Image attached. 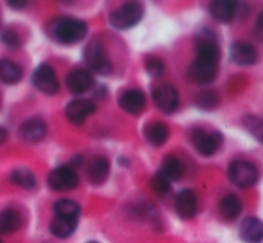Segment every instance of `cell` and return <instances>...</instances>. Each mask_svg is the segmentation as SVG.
Segmentation results:
<instances>
[{
    "instance_id": "28",
    "label": "cell",
    "mask_w": 263,
    "mask_h": 243,
    "mask_svg": "<svg viewBox=\"0 0 263 243\" xmlns=\"http://www.w3.org/2000/svg\"><path fill=\"white\" fill-rule=\"evenodd\" d=\"M242 124H243V127L249 131V134L263 145V118L261 116L247 115V116H243Z\"/></svg>"
},
{
    "instance_id": "22",
    "label": "cell",
    "mask_w": 263,
    "mask_h": 243,
    "mask_svg": "<svg viewBox=\"0 0 263 243\" xmlns=\"http://www.w3.org/2000/svg\"><path fill=\"white\" fill-rule=\"evenodd\" d=\"M22 75H24V70L18 63L13 59H7L2 57L0 59V83L2 84H16L20 83Z\"/></svg>"
},
{
    "instance_id": "1",
    "label": "cell",
    "mask_w": 263,
    "mask_h": 243,
    "mask_svg": "<svg viewBox=\"0 0 263 243\" xmlns=\"http://www.w3.org/2000/svg\"><path fill=\"white\" fill-rule=\"evenodd\" d=\"M49 36L59 45H76L88 34V24L81 18L59 16L49 24Z\"/></svg>"
},
{
    "instance_id": "11",
    "label": "cell",
    "mask_w": 263,
    "mask_h": 243,
    "mask_svg": "<svg viewBox=\"0 0 263 243\" xmlns=\"http://www.w3.org/2000/svg\"><path fill=\"white\" fill-rule=\"evenodd\" d=\"M18 136L25 143H40L47 136V124L40 116H32L22 121L18 127Z\"/></svg>"
},
{
    "instance_id": "5",
    "label": "cell",
    "mask_w": 263,
    "mask_h": 243,
    "mask_svg": "<svg viewBox=\"0 0 263 243\" xmlns=\"http://www.w3.org/2000/svg\"><path fill=\"white\" fill-rule=\"evenodd\" d=\"M224 138L218 131H206V129H195L192 131V145L195 147L201 156H213L220 150Z\"/></svg>"
},
{
    "instance_id": "27",
    "label": "cell",
    "mask_w": 263,
    "mask_h": 243,
    "mask_svg": "<svg viewBox=\"0 0 263 243\" xmlns=\"http://www.w3.org/2000/svg\"><path fill=\"white\" fill-rule=\"evenodd\" d=\"M194 104L197 106V108H201L202 111H211V109H215L218 104H220V98H218L217 91L206 90V91H201V93H197Z\"/></svg>"
},
{
    "instance_id": "10",
    "label": "cell",
    "mask_w": 263,
    "mask_h": 243,
    "mask_svg": "<svg viewBox=\"0 0 263 243\" xmlns=\"http://www.w3.org/2000/svg\"><path fill=\"white\" fill-rule=\"evenodd\" d=\"M93 113H95V104L90 98H73L65 108L66 120L73 125H81L88 116L93 115Z\"/></svg>"
},
{
    "instance_id": "12",
    "label": "cell",
    "mask_w": 263,
    "mask_h": 243,
    "mask_svg": "<svg viewBox=\"0 0 263 243\" xmlns=\"http://www.w3.org/2000/svg\"><path fill=\"white\" fill-rule=\"evenodd\" d=\"M95 86L93 73L86 68H77L66 75V88L72 95H83Z\"/></svg>"
},
{
    "instance_id": "15",
    "label": "cell",
    "mask_w": 263,
    "mask_h": 243,
    "mask_svg": "<svg viewBox=\"0 0 263 243\" xmlns=\"http://www.w3.org/2000/svg\"><path fill=\"white\" fill-rule=\"evenodd\" d=\"M231 61L238 66H251L258 59V52L251 43L247 42H235L229 49Z\"/></svg>"
},
{
    "instance_id": "36",
    "label": "cell",
    "mask_w": 263,
    "mask_h": 243,
    "mask_svg": "<svg viewBox=\"0 0 263 243\" xmlns=\"http://www.w3.org/2000/svg\"><path fill=\"white\" fill-rule=\"evenodd\" d=\"M0 243H4V241H2V240H0Z\"/></svg>"
},
{
    "instance_id": "34",
    "label": "cell",
    "mask_w": 263,
    "mask_h": 243,
    "mask_svg": "<svg viewBox=\"0 0 263 243\" xmlns=\"http://www.w3.org/2000/svg\"><path fill=\"white\" fill-rule=\"evenodd\" d=\"M7 139V131L4 127H0V143H4Z\"/></svg>"
},
{
    "instance_id": "9",
    "label": "cell",
    "mask_w": 263,
    "mask_h": 243,
    "mask_svg": "<svg viewBox=\"0 0 263 243\" xmlns=\"http://www.w3.org/2000/svg\"><path fill=\"white\" fill-rule=\"evenodd\" d=\"M153 100L159 111L166 113V115H170L179 108V93L172 84H159L154 88Z\"/></svg>"
},
{
    "instance_id": "19",
    "label": "cell",
    "mask_w": 263,
    "mask_h": 243,
    "mask_svg": "<svg viewBox=\"0 0 263 243\" xmlns=\"http://www.w3.org/2000/svg\"><path fill=\"white\" fill-rule=\"evenodd\" d=\"M218 213L224 220L233 222V220L238 218V215L242 213V200L238 198V195L229 193L224 195L218 202Z\"/></svg>"
},
{
    "instance_id": "14",
    "label": "cell",
    "mask_w": 263,
    "mask_h": 243,
    "mask_svg": "<svg viewBox=\"0 0 263 243\" xmlns=\"http://www.w3.org/2000/svg\"><path fill=\"white\" fill-rule=\"evenodd\" d=\"M174 206H176L177 215L183 220H192L199 211L197 197H195V193L192 190H181L179 193L176 195Z\"/></svg>"
},
{
    "instance_id": "35",
    "label": "cell",
    "mask_w": 263,
    "mask_h": 243,
    "mask_svg": "<svg viewBox=\"0 0 263 243\" xmlns=\"http://www.w3.org/2000/svg\"><path fill=\"white\" fill-rule=\"evenodd\" d=\"M88 243H97V241H88Z\"/></svg>"
},
{
    "instance_id": "16",
    "label": "cell",
    "mask_w": 263,
    "mask_h": 243,
    "mask_svg": "<svg viewBox=\"0 0 263 243\" xmlns=\"http://www.w3.org/2000/svg\"><path fill=\"white\" fill-rule=\"evenodd\" d=\"M240 238L243 243H261L263 241V220L256 216H247L240 224Z\"/></svg>"
},
{
    "instance_id": "30",
    "label": "cell",
    "mask_w": 263,
    "mask_h": 243,
    "mask_svg": "<svg viewBox=\"0 0 263 243\" xmlns=\"http://www.w3.org/2000/svg\"><path fill=\"white\" fill-rule=\"evenodd\" d=\"M145 70L151 77H159L165 72V63L156 56H147L145 57Z\"/></svg>"
},
{
    "instance_id": "23",
    "label": "cell",
    "mask_w": 263,
    "mask_h": 243,
    "mask_svg": "<svg viewBox=\"0 0 263 243\" xmlns=\"http://www.w3.org/2000/svg\"><path fill=\"white\" fill-rule=\"evenodd\" d=\"M22 216L16 209L7 208L0 211V234H13L20 229Z\"/></svg>"
},
{
    "instance_id": "33",
    "label": "cell",
    "mask_w": 263,
    "mask_h": 243,
    "mask_svg": "<svg viewBox=\"0 0 263 243\" xmlns=\"http://www.w3.org/2000/svg\"><path fill=\"white\" fill-rule=\"evenodd\" d=\"M7 6L13 7V9H24V7L27 6V2H13V0H11V2H7Z\"/></svg>"
},
{
    "instance_id": "21",
    "label": "cell",
    "mask_w": 263,
    "mask_h": 243,
    "mask_svg": "<svg viewBox=\"0 0 263 243\" xmlns=\"http://www.w3.org/2000/svg\"><path fill=\"white\" fill-rule=\"evenodd\" d=\"M77 231V218H65V216H54L50 222V233L59 240H66Z\"/></svg>"
},
{
    "instance_id": "25",
    "label": "cell",
    "mask_w": 263,
    "mask_h": 243,
    "mask_svg": "<svg viewBox=\"0 0 263 243\" xmlns=\"http://www.w3.org/2000/svg\"><path fill=\"white\" fill-rule=\"evenodd\" d=\"M9 179L14 186L22 188V190H34L36 184H38V181H36V175L25 167L14 168V170L9 174Z\"/></svg>"
},
{
    "instance_id": "7",
    "label": "cell",
    "mask_w": 263,
    "mask_h": 243,
    "mask_svg": "<svg viewBox=\"0 0 263 243\" xmlns=\"http://www.w3.org/2000/svg\"><path fill=\"white\" fill-rule=\"evenodd\" d=\"M32 86L38 91L45 95H55L59 91V80L55 75L54 68L47 63H42L40 66H36V70L32 72Z\"/></svg>"
},
{
    "instance_id": "4",
    "label": "cell",
    "mask_w": 263,
    "mask_h": 243,
    "mask_svg": "<svg viewBox=\"0 0 263 243\" xmlns=\"http://www.w3.org/2000/svg\"><path fill=\"white\" fill-rule=\"evenodd\" d=\"M228 177H229V181L235 184V186L247 190V188L254 186V184L258 183V179H260V172H258V168L254 167L251 161L236 159V161H233V163H229Z\"/></svg>"
},
{
    "instance_id": "31",
    "label": "cell",
    "mask_w": 263,
    "mask_h": 243,
    "mask_svg": "<svg viewBox=\"0 0 263 243\" xmlns=\"http://www.w3.org/2000/svg\"><path fill=\"white\" fill-rule=\"evenodd\" d=\"M0 39H2L4 45L9 47V49H18V47L22 45V38L18 36V32L11 27L4 29L2 34H0Z\"/></svg>"
},
{
    "instance_id": "3",
    "label": "cell",
    "mask_w": 263,
    "mask_h": 243,
    "mask_svg": "<svg viewBox=\"0 0 263 243\" xmlns=\"http://www.w3.org/2000/svg\"><path fill=\"white\" fill-rule=\"evenodd\" d=\"M143 18V6L140 2H125L109 13V24L118 31L135 27Z\"/></svg>"
},
{
    "instance_id": "13",
    "label": "cell",
    "mask_w": 263,
    "mask_h": 243,
    "mask_svg": "<svg viewBox=\"0 0 263 243\" xmlns=\"http://www.w3.org/2000/svg\"><path fill=\"white\" fill-rule=\"evenodd\" d=\"M145 104H147V98L143 95L142 90H125L124 93L118 97V106L120 109H124L125 113L129 115H142V111L145 109Z\"/></svg>"
},
{
    "instance_id": "2",
    "label": "cell",
    "mask_w": 263,
    "mask_h": 243,
    "mask_svg": "<svg viewBox=\"0 0 263 243\" xmlns=\"http://www.w3.org/2000/svg\"><path fill=\"white\" fill-rule=\"evenodd\" d=\"M83 57H84V63L88 65V68H86L88 72L99 73V75H109V73L113 72V63L107 57L104 45H102L101 42H97V39L88 43L86 49H84Z\"/></svg>"
},
{
    "instance_id": "17",
    "label": "cell",
    "mask_w": 263,
    "mask_h": 243,
    "mask_svg": "<svg viewBox=\"0 0 263 243\" xmlns=\"http://www.w3.org/2000/svg\"><path fill=\"white\" fill-rule=\"evenodd\" d=\"M111 170V163L109 159L104 156H97L88 163L86 168V175H88V181L91 184H102L107 179Z\"/></svg>"
},
{
    "instance_id": "20",
    "label": "cell",
    "mask_w": 263,
    "mask_h": 243,
    "mask_svg": "<svg viewBox=\"0 0 263 243\" xmlns=\"http://www.w3.org/2000/svg\"><path fill=\"white\" fill-rule=\"evenodd\" d=\"M143 136H145V139L153 147H161V145H165L166 139H168L170 131L163 121H151V124H147L145 129H143Z\"/></svg>"
},
{
    "instance_id": "18",
    "label": "cell",
    "mask_w": 263,
    "mask_h": 243,
    "mask_svg": "<svg viewBox=\"0 0 263 243\" xmlns=\"http://www.w3.org/2000/svg\"><path fill=\"white\" fill-rule=\"evenodd\" d=\"M236 2H229V0H213L210 4V14L213 16V20L220 22V24H229L236 14Z\"/></svg>"
},
{
    "instance_id": "32",
    "label": "cell",
    "mask_w": 263,
    "mask_h": 243,
    "mask_svg": "<svg viewBox=\"0 0 263 243\" xmlns=\"http://www.w3.org/2000/svg\"><path fill=\"white\" fill-rule=\"evenodd\" d=\"M256 36L260 39H263V13L258 16V20H256Z\"/></svg>"
},
{
    "instance_id": "8",
    "label": "cell",
    "mask_w": 263,
    "mask_h": 243,
    "mask_svg": "<svg viewBox=\"0 0 263 243\" xmlns=\"http://www.w3.org/2000/svg\"><path fill=\"white\" fill-rule=\"evenodd\" d=\"M218 73V61L195 57L192 65L188 66V79L195 84H210L215 80Z\"/></svg>"
},
{
    "instance_id": "24",
    "label": "cell",
    "mask_w": 263,
    "mask_h": 243,
    "mask_svg": "<svg viewBox=\"0 0 263 243\" xmlns=\"http://www.w3.org/2000/svg\"><path fill=\"white\" fill-rule=\"evenodd\" d=\"M161 172L170 183L172 181H177V179L183 177L184 174V165L181 159H177L176 156H165L161 161Z\"/></svg>"
},
{
    "instance_id": "26",
    "label": "cell",
    "mask_w": 263,
    "mask_h": 243,
    "mask_svg": "<svg viewBox=\"0 0 263 243\" xmlns=\"http://www.w3.org/2000/svg\"><path fill=\"white\" fill-rule=\"evenodd\" d=\"M54 216H65V218H77L81 215V206L72 198H59L52 206Z\"/></svg>"
},
{
    "instance_id": "6",
    "label": "cell",
    "mask_w": 263,
    "mask_h": 243,
    "mask_svg": "<svg viewBox=\"0 0 263 243\" xmlns=\"http://www.w3.org/2000/svg\"><path fill=\"white\" fill-rule=\"evenodd\" d=\"M47 184L54 191H72L79 186V175H77L76 168L70 167V165L55 167L54 170H50L49 177H47Z\"/></svg>"
},
{
    "instance_id": "29",
    "label": "cell",
    "mask_w": 263,
    "mask_h": 243,
    "mask_svg": "<svg viewBox=\"0 0 263 243\" xmlns=\"http://www.w3.org/2000/svg\"><path fill=\"white\" fill-rule=\"evenodd\" d=\"M151 188H153V191L156 195H159V197H165V195H168L170 190H172V183H170L161 172H158V174H154L153 177H151Z\"/></svg>"
}]
</instances>
